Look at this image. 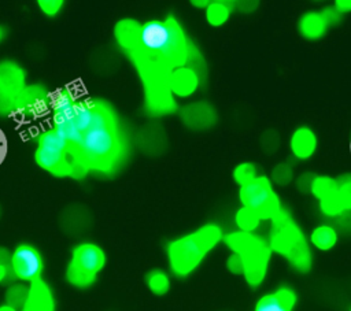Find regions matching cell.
I'll return each instance as SVG.
<instances>
[{
  "label": "cell",
  "instance_id": "cell-1",
  "mask_svg": "<svg viewBox=\"0 0 351 311\" xmlns=\"http://www.w3.org/2000/svg\"><path fill=\"white\" fill-rule=\"evenodd\" d=\"M193 48L180 21L173 15L141 23L138 51L148 59L176 66L185 63Z\"/></svg>",
  "mask_w": 351,
  "mask_h": 311
},
{
  "label": "cell",
  "instance_id": "cell-2",
  "mask_svg": "<svg viewBox=\"0 0 351 311\" xmlns=\"http://www.w3.org/2000/svg\"><path fill=\"white\" fill-rule=\"evenodd\" d=\"M266 237L273 253L284 259L292 271L298 274L311 271L314 252L308 236L287 207L269 221Z\"/></svg>",
  "mask_w": 351,
  "mask_h": 311
},
{
  "label": "cell",
  "instance_id": "cell-3",
  "mask_svg": "<svg viewBox=\"0 0 351 311\" xmlns=\"http://www.w3.org/2000/svg\"><path fill=\"white\" fill-rule=\"evenodd\" d=\"M223 230L218 223H206L195 232L171 241L167 253L173 273L178 277L193 273L204 258L223 241Z\"/></svg>",
  "mask_w": 351,
  "mask_h": 311
},
{
  "label": "cell",
  "instance_id": "cell-4",
  "mask_svg": "<svg viewBox=\"0 0 351 311\" xmlns=\"http://www.w3.org/2000/svg\"><path fill=\"white\" fill-rule=\"evenodd\" d=\"M223 242L230 252L237 253L243 262V279L251 289L261 288L270 270L273 251L269 245L267 237L255 232L245 233L240 230L225 234Z\"/></svg>",
  "mask_w": 351,
  "mask_h": 311
},
{
  "label": "cell",
  "instance_id": "cell-5",
  "mask_svg": "<svg viewBox=\"0 0 351 311\" xmlns=\"http://www.w3.org/2000/svg\"><path fill=\"white\" fill-rule=\"evenodd\" d=\"M119 137L115 121L108 108L99 103L95 119L75 148L81 159L95 167H104L114 162L119 152Z\"/></svg>",
  "mask_w": 351,
  "mask_h": 311
},
{
  "label": "cell",
  "instance_id": "cell-6",
  "mask_svg": "<svg viewBox=\"0 0 351 311\" xmlns=\"http://www.w3.org/2000/svg\"><path fill=\"white\" fill-rule=\"evenodd\" d=\"M239 201L240 206L258 212L265 222L273 219L285 207L274 184L266 174H259L251 182L239 186Z\"/></svg>",
  "mask_w": 351,
  "mask_h": 311
},
{
  "label": "cell",
  "instance_id": "cell-7",
  "mask_svg": "<svg viewBox=\"0 0 351 311\" xmlns=\"http://www.w3.org/2000/svg\"><path fill=\"white\" fill-rule=\"evenodd\" d=\"M73 148L74 147L55 129L45 130L38 137L34 152L36 163L49 173H62L70 167L69 155Z\"/></svg>",
  "mask_w": 351,
  "mask_h": 311
},
{
  "label": "cell",
  "instance_id": "cell-8",
  "mask_svg": "<svg viewBox=\"0 0 351 311\" xmlns=\"http://www.w3.org/2000/svg\"><path fill=\"white\" fill-rule=\"evenodd\" d=\"M104 262L106 256L100 247L93 242H82L73 251L67 273L69 279L78 286H85L95 279L97 273L103 269Z\"/></svg>",
  "mask_w": 351,
  "mask_h": 311
},
{
  "label": "cell",
  "instance_id": "cell-9",
  "mask_svg": "<svg viewBox=\"0 0 351 311\" xmlns=\"http://www.w3.org/2000/svg\"><path fill=\"white\" fill-rule=\"evenodd\" d=\"M27 86L26 69L14 59L0 60V115L15 111V104Z\"/></svg>",
  "mask_w": 351,
  "mask_h": 311
},
{
  "label": "cell",
  "instance_id": "cell-10",
  "mask_svg": "<svg viewBox=\"0 0 351 311\" xmlns=\"http://www.w3.org/2000/svg\"><path fill=\"white\" fill-rule=\"evenodd\" d=\"M203 78L204 71L189 63H181L170 69L166 78V86L170 95L185 100L191 99L200 90Z\"/></svg>",
  "mask_w": 351,
  "mask_h": 311
},
{
  "label": "cell",
  "instance_id": "cell-11",
  "mask_svg": "<svg viewBox=\"0 0 351 311\" xmlns=\"http://www.w3.org/2000/svg\"><path fill=\"white\" fill-rule=\"evenodd\" d=\"M182 123L193 132H206L218 123V111L207 100H195L180 110Z\"/></svg>",
  "mask_w": 351,
  "mask_h": 311
},
{
  "label": "cell",
  "instance_id": "cell-12",
  "mask_svg": "<svg viewBox=\"0 0 351 311\" xmlns=\"http://www.w3.org/2000/svg\"><path fill=\"white\" fill-rule=\"evenodd\" d=\"M319 148V137L310 125H298L288 137V151L293 162L311 160Z\"/></svg>",
  "mask_w": 351,
  "mask_h": 311
},
{
  "label": "cell",
  "instance_id": "cell-13",
  "mask_svg": "<svg viewBox=\"0 0 351 311\" xmlns=\"http://www.w3.org/2000/svg\"><path fill=\"white\" fill-rule=\"evenodd\" d=\"M11 267L19 279L33 281L43 271V258L33 245L21 244L11 255Z\"/></svg>",
  "mask_w": 351,
  "mask_h": 311
},
{
  "label": "cell",
  "instance_id": "cell-14",
  "mask_svg": "<svg viewBox=\"0 0 351 311\" xmlns=\"http://www.w3.org/2000/svg\"><path fill=\"white\" fill-rule=\"evenodd\" d=\"M299 301L298 292L288 284H280L274 289L262 293L252 311H295Z\"/></svg>",
  "mask_w": 351,
  "mask_h": 311
},
{
  "label": "cell",
  "instance_id": "cell-15",
  "mask_svg": "<svg viewBox=\"0 0 351 311\" xmlns=\"http://www.w3.org/2000/svg\"><path fill=\"white\" fill-rule=\"evenodd\" d=\"M51 97L52 95L47 90L45 86L40 84L27 85L16 100L15 112L29 118L38 116L51 108Z\"/></svg>",
  "mask_w": 351,
  "mask_h": 311
},
{
  "label": "cell",
  "instance_id": "cell-16",
  "mask_svg": "<svg viewBox=\"0 0 351 311\" xmlns=\"http://www.w3.org/2000/svg\"><path fill=\"white\" fill-rule=\"evenodd\" d=\"M329 29L330 27L321 10H307L296 21V30L299 36L308 42L322 40L328 34Z\"/></svg>",
  "mask_w": 351,
  "mask_h": 311
},
{
  "label": "cell",
  "instance_id": "cell-17",
  "mask_svg": "<svg viewBox=\"0 0 351 311\" xmlns=\"http://www.w3.org/2000/svg\"><path fill=\"white\" fill-rule=\"evenodd\" d=\"M307 236L313 251L329 252L337 245L340 240V230L333 222L329 221L315 225Z\"/></svg>",
  "mask_w": 351,
  "mask_h": 311
},
{
  "label": "cell",
  "instance_id": "cell-18",
  "mask_svg": "<svg viewBox=\"0 0 351 311\" xmlns=\"http://www.w3.org/2000/svg\"><path fill=\"white\" fill-rule=\"evenodd\" d=\"M141 23L133 18H122L114 26V38L117 45L126 52L138 51Z\"/></svg>",
  "mask_w": 351,
  "mask_h": 311
},
{
  "label": "cell",
  "instance_id": "cell-19",
  "mask_svg": "<svg viewBox=\"0 0 351 311\" xmlns=\"http://www.w3.org/2000/svg\"><path fill=\"white\" fill-rule=\"evenodd\" d=\"M233 11H234L233 5L213 0L204 8V19H206L208 26H211L214 29H218V27L225 26L229 22Z\"/></svg>",
  "mask_w": 351,
  "mask_h": 311
},
{
  "label": "cell",
  "instance_id": "cell-20",
  "mask_svg": "<svg viewBox=\"0 0 351 311\" xmlns=\"http://www.w3.org/2000/svg\"><path fill=\"white\" fill-rule=\"evenodd\" d=\"M337 192V177L329 174H315L310 186L308 195L315 200L321 201Z\"/></svg>",
  "mask_w": 351,
  "mask_h": 311
},
{
  "label": "cell",
  "instance_id": "cell-21",
  "mask_svg": "<svg viewBox=\"0 0 351 311\" xmlns=\"http://www.w3.org/2000/svg\"><path fill=\"white\" fill-rule=\"evenodd\" d=\"M234 225L236 230L245 232V233H255L261 229V225L265 222L258 212L254 210L240 206L234 212Z\"/></svg>",
  "mask_w": 351,
  "mask_h": 311
},
{
  "label": "cell",
  "instance_id": "cell-22",
  "mask_svg": "<svg viewBox=\"0 0 351 311\" xmlns=\"http://www.w3.org/2000/svg\"><path fill=\"white\" fill-rule=\"evenodd\" d=\"M292 162L281 160V162L276 163L271 167L269 178L271 179L274 186L285 188V186H289V185L293 184L295 177H296V171H295V166H293Z\"/></svg>",
  "mask_w": 351,
  "mask_h": 311
},
{
  "label": "cell",
  "instance_id": "cell-23",
  "mask_svg": "<svg viewBox=\"0 0 351 311\" xmlns=\"http://www.w3.org/2000/svg\"><path fill=\"white\" fill-rule=\"evenodd\" d=\"M259 167L255 162L251 160H243L239 162L233 170H232V178L234 181L236 185L243 186L248 182H251L252 179H255L259 175Z\"/></svg>",
  "mask_w": 351,
  "mask_h": 311
},
{
  "label": "cell",
  "instance_id": "cell-24",
  "mask_svg": "<svg viewBox=\"0 0 351 311\" xmlns=\"http://www.w3.org/2000/svg\"><path fill=\"white\" fill-rule=\"evenodd\" d=\"M147 286L148 289L154 293V295H165L169 289H170V278L167 275V273H165L163 270H152L147 274L145 278Z\"/></svg>",
  "mask_w": 351,
  "mask_h": 311
},
{
  "label": "cell",
  "instance_id": "cell-25",
  "mask_svg": "<svg viewBox=\"0 0 351 311\" xmlns=\"http://www.w3.org/2000/svg\"><path fill=\"white\" fill-rule=\"evenodd\" d=\"M337 195L343 204L344 214L351 212V171L337 177Z\"/></svg>",
  "mask_w": 351,
  "mask_h": 311
},
{
  "label": "cell",
  "instance_id": "cell-26",
  "mask_svg": "<svg viewBox=\"0 0 351 311\" xmlns=\"http://www.w3.org/2000/svg\"><path fill=\"white\" fill-rule=\"evenodd\" d=\"M259 145L266 155L276 153L281 147V137L278 132L274 129L265 130L259 137Z\"/></svg>",
  "mask_w": 351,
  "mask_h": 311
},
{
  "label": "cell",
  "instance_id": "cell-27",
  "mask_svg": "<svg viewBox=\"0 0 351 311\" xmlns=\"http://www.w3.org/2000/svg\"><path fill=\"white\" fill-rule=\"evenodd\" d=\"M34 1H36L37 10L45 18L53 19L63 12L67 0H34Z\"/></svg>",
  "mask_w": 351,
  "mask_h": 311
},
{
  "label": "cell",
  "instance_id": "cell-28",
  "mask_svg": "<svg viewBox=\"0 0 351 311\" xmlns=\"http://www.w3.org/2000/svg\"><path fill=\"white\" fill-rule=\"evenodd\" d=\"M314 175H315V173H311V171H303L300 174H296L293 185L298 189V192H300L303 195H308Z\"/></svg>",
  "mask_w": 351,
  "mask_h": 311
},
{
  "label": "cell",
  "instance_id": "cell-29",
  "mask_svg": "<svg viewBox=\"0 0 351 311\" xmlns=\"http://www.w3.org/2000/svg\"><path fill=\"white\" fill-rule=\"evenodd\" d=\"M259 4H261V0H234L233 10L240 14L250 15L259 8Z\"/></svg>",
  "mask_w": 351,
  "mask_h": 311
},
{
  "label": "cell",
  "instance_id": "cell-30",
  "mask_svg": "<svg viewBox=\"0 0 351 311\" xmlns=\"http://www.w3.org/2000/svg\"><path fill=\"white\" fill-rule=\"evenodd\" d=\"M319 10H321L325 21L328 22L329 27H335V26L340 25L341 19H343V15L332 4L330 5H325V7L319 8Z\"/></svg>",
  "mask_w": 351,
  "mask_h": 311
},
{
  "label": "cell",
  "instance_id": "cell-31",
  "mask_svg": "<svg viewBox=\"0 0 351 311\" xmlns=\"http://www.w3.org/2000/svg\"><path fill=\"white\" fill-rule=\"evenodd\" d=\"M225 266L228 269V271L233 275H243V271H244V267H243V262H241V258L234 253V252H230V255L228 256L226 262H225Z\"/></svg>",
  "mask_w": 351,
  "mask_h": 311
},
{
  "label": "cell",
  "instance_id": "cell-32",
  "mask_svg": "<svg viewBox=\"0 0 351 311\" xmlns=\"http://www.w3.org/2000/svg\"><path fill=\"white\" fill-rule=\"evenodd\" d=\"M332 5L344 16L351 14V0H332Z\"/></svg>",
  "mask_w": 351,
  "mask_h": 311
},
{
  "label": "cell",
  "instance_id": "cell-33",
  "mask_svg": "<svg viewBox=\"0 0 351 311\" xmlns=\"http://www.w3.org/2000/svg\"><path fill=\"white\" fill-rule=\"evenodd\" d=\"M213 0H188V3L193 7V8H196V10H203L204 11V8L211 3Z\"/></svg>",
  "mask_w": 351,
  "mask_h": 311
},
{
  "label": "cell",
  "instance_id": "cell-34",
  "mask_svg": "<svg viewBox=\"0 0 351 311\" xmlns=\"http://www.w3.org/2000/svg\"><path fill=\"white\" fill-rule=\"evenodd\" d=\"M7 36H8V29H7L4 25L0 23V45L5 41Z\"/></svg>",
  "mask_w": 351,
  "mask_h": 311
},
{
  "label": "cell",
  "instance_id": "cell-35",
  "mask_svg": "<svg viewBox=\"0 0 351 311\" xmlns=\"http://www.w3.org/2000/svg\"><path fill=\"white\" fill-rule=\"evenodd\" d=\"M4 275H5V269H4V266L0 263V281L4 278Z\"/></svg>",
  "mask_w": 351,
  "mask_h": 311
},
{
  "label": "cell",
  "instance_id": "cell-36",
  "mask_svg": "<svg viewBox=\"0 0 351 311\" xmlns=\"http://www.w3.org/2000/svg\"><path fill=\"white\" fill-rule=\"evenodd\" d=\"M215 1H221V3H226V4H230V5H233V3H234V0H215Z\"/></svg>",
  "mask_w": 351,
  "mask_h": 311
},
{
  "label": "cell",
  "instance_id": "cell-37",
  "mask_svg": "<svg viewBox=\"0 0 351 311\" xmlns=\"http://www.w3.org/2000/svg\"><path fill=\"white\" fill-rule=\"evenodd\" d=\"M0 311H16V310L12 307H3V308H0Z\"/></svg>",
  "mask_w": 351,
  "mask_h": 311
},
{
  "label": "cell",
  "instance_id": "cell-38",
  "mask_svg": "<svg viewBox=\"0 0 351 311\" xmlns=\"http://www.w3.org/2000/svg\"><path fill=\"white\" fill-rule=\"evenodd\" d=\"M350 149H351V136H350Z\"/></svg>",
  "mask_w": 351,
  "mask_h": 311
},
{
  "label": "cell",
  "instance_id": "cell-39",
  "mask_svg": "<svg viewBox=\"0 0 351 311\" xmlns=\"http://www.w3.org/2000/svg\"><path fill=\"white\" fill-rule=\"evenodd\" d=\"M313 1H325V0H313Z\"/></svg>",
  "mask_w": 351,
  "mask_h": 311
},
{
  "label": "cell",
  "instance_id": "cell-40",
  "mask_svg": "<svg viewBox=\"0 0 351 311\" xmlns=\"http://www.w3.org/2000/svg\"><path fill=\"white\" fill-rule=\"evenodd\" d=\"M348 311H351V307H350V308H348Z\"/></svg>",
  "mask_w": 351,
  "mask_h": 311
}]
</instances>
